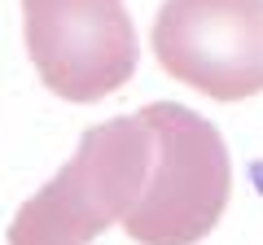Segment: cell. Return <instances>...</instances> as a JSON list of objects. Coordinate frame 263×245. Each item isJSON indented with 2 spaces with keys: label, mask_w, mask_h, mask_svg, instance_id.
Wrapping results in <instances>:
<instances>
[{
  "label": "cell",
  "mask_w": 263,
  "mask_h": 245,
  "mask_svg": "<svg viewBox=\"0 0 263 245\" xmlns=\"http://www.w3.org/2000/svg\"><path fill=\"white\" fill-rule=\"evenodd\" d=\"M27 53L44 88L92 105L136 75V31L123 0H22Z\"/></svg>",
  "instance_id": "obj_3"
},
{
  "label": "cell",
  "mask_w": 263,
  "mask_h": 245,
  "mask_svg": "<svg viewBox=\"0 0 263 245\" xmlns=\"http://www.w3.org/2000/svg\"><path fill=\"white\" fill-rule=\"evenodd\" d=\"M154 136L136 114L88 127L75 158L9 223V245H88L141 197Z\"/></svg>",
  "instance_id": "obj_2"
},
{
  "label": "cell",
  "mask_w": 263,
  "mask_h": 245,
  "mask_svg": "<svg viewBox=\"0 0 263 245\" xmlns=\"http://www.w3.org/2000/svg\"><path fill=\"white\" fill-rule=\"evenodd\" d=\"M136 118L149 127L154 153L141 197L123 215L136 245H197L233 197V162L215 122L176 101H154Z\"/></svg>",
  "instance_id": "obj_1"
},
{
  "label": "cell",
  "mask_w": 263,
  "mask_h": 245,
  "mask_svg": "<svg viewBox=\"0 0 263 245\" xmlns=\"http://www.w3.org/2000/svg\"><path fill=\"white\" fill-rule=\"evenodd\" d=\"M154 57L211 101L263 92V0H167L154 18Z\"/></svg>",
  "instance_id": "obj_4"
}]
</instances>
